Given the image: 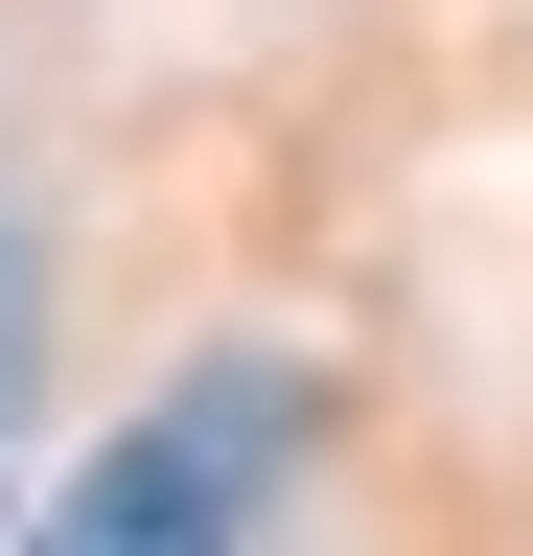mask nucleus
Wrapping results in <instances>:
<instances>
[{"instance_id": "f03ea898", "label": "nucleus", "mask_w": 533, "mask_h": 556, "mask_svg": "<svg viewBox=\"0 0 533 556\" xmlns=\"http://www.w3.org/2000/svg\"><path fill=\"white\" fill-rule=\"evenodd\" d=\"M0 394H24V232H0Z\"/></svg>"}, {"instance_id": "f257e3e1", "label": "nucleus", "mask_w": 533, "mask_h": 556, "mask_svg": "<svg viewBox=\"0 0 533 556\" xmlns=\"http://www.w3.org/2000/svg\"><path fill=\"white\" fill-rule=\"evenodd\" d=\"M279 464H302V371H255V348H232V371H186L163 417H116V441L47 486L24 556H232Z\"/></svg>"}]
</instances>
